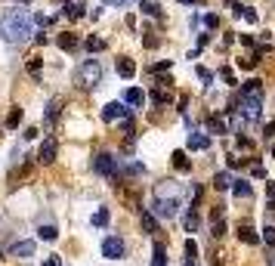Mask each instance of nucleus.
Masks as SVG:
<instances>
[{
    "mask_svg": "<svg viewBox=\"0 0 275 266\" xmlns=\"http://www.w3.org/2000/svg\"><path fill=\"white\" fill-rule=\"evenodd\" d=\"M256 62H260V53H250V56H244V59H238V68H253Z\"/></svg>",
    "mask_w": 275,
    "mask_h": 266,
    "instance_id": "obj_29",
    "label": "nucleus"
},
{
    "mask_svg": "<svg viewBox=\"0 0 275 266\" xmlns=\"http://www.w3.org/2000/svg\"><path fill=\"white\" fill-rule=\"evenodd\" d=\"M263 241H266V244H275V226H272V223L263 229Z\"/></svg>",
    "mask_w": 275,
    "mask_h": 266,
    "instance_id": "obj_35",
    "label": "nucleus"
},
{
    "mask_svg": "<svg viewBox=\"0 0 275 266\" xmlns=\"http://www.w3.org/2000/svg\"><path fill=\"white\" fill-rule=\"evenodd\" d=\"M99 81H102V65H99L96 59L81 62V68L75 72V84H78V87H84V90H93Z\"/></svg>",
    "mask_w": 275,
    "mask_h": 266,
    "instance_id": "obj_3",
    "label": "nucleus"
},
{
    "mask_svg": "<svg viewBox=\"0 0 275 266\" xmlns=\"http://www.w3.org/2000/svg\"><path fill=\"white\" fill-rule=\"evenodd\" d=\"M44 266H62V260L53 254V257H47V260H44Z\"/></svg>",
    "mask_w": 275,
    "mask_h": 266,
    "instance_id": "obj_42",
    "label": "nucleus"
},
{
    "mask_svg": "<svg viewBox=\"0 0 275 266\" xmlns=\"http://www.w3.org/2000/svg\"><path fill=\"white\" fill-rule=\"evenodd\" d=\"M207 130H210V133H226V121L219 118V115H210V118H207Z\"/></svg>",
    "mask_w": 275,
    "mask_h": 266,
    "instance_id": "obj_20",
    "label": "nucleus"
},
{
    "mask_svg": "<svg viewBox=\"0 0 275 266\" xmlns=\"http://www.w3.org/2000/svg\"><path fill=\"white\" fill-rule=\"evenodd\" d=\"M34 34V16H28V10H4L0 13V38L7 44H25Z\"/></svg>",
    "mask_w": 275,
    "mask_h": 266,
    "instance_id": "obj_2",
    "label": "nucleus"
},
{
    "mask_svg": "<svg viewBox=\"0 0 275 266\" xmlns=\"http://www.w3.org/2000/svg\"><path fill=\"white\" fill-rule=\"evenodd\" d=\"M62 16H68V19H81V16H84V4H71V0H65Z\"/></svg>",
    "mask_w": 275,
    "mask_h": 266,
    "instance_id": "obj_19",
    "label": "nucleus"
},
{
    "mask_svg": "<svg viewBox=\"0 0 275 266\" xmlns=\"http://www.w3.org/2000/svg\"><path fill=\"white\" fill-rule=\"evenodd\" d=\"M142 229H145L149 235H155V232H158V220H155L152 214H142Z\"/></svg>",
    "mask_w": 275,
    "mask_h": 266,
    "instance_id": "obj_25",
    "label": "nucleus"
},
{
    "mask_svg": "<svg viewBox=\"0 0 275 266\" xmlns=\"http://www.w3.org/2000/svg\"><path fill=\"white\" fill-rule=\"evenodd\" d=\"M124 238H118V235H108V238H102V257H108V260H121L124 257Z\"/></svg>",
    "mask_w": 275,
    "mask_h": 266,
    "instance_id": "obj_6",
    "label": "nucleus"
},
{
    "mask_svg": "<svg viewBox=\"0 0 275 266\" xmlns=\"http://www.w3.org/2000/svg\"><path fill=\"white\" fill-rule=\"evenodd\" d=\"M10 254H13V257H31V254H34V241H16V244L10 247Z\"/></svg>",
    "mask_w": 275,
    "mask_h": 266,
    "instance_id": "obj_14",
    "label": "nucleus"
},
{
    "mask_svg": "<svg viewBox=\"0 0 275 266\" xmlns=\"http://www.w3.org/2000/svg\"><path fill=\"white\" fill-rule=\"evenodd\" d=\"M186 254H189V257H192V260H195V254H198V244H195V241H192V238H189V241H186Z\"/></svg>",
    "mask_w": 275,
    "mask_h": 266,
    "instance_id": "obj_38",
    "label": "nucleus"
},
{
    "mask_svg": "<svg viewBox=\"0 0 275 266\" xmlns=\"http://www.w3.org/2000/svg\"><path fill=\"white\" fill-rule=\"evenodd\" d=\"M186 229H189V232H195V229H198V214H195V207H189V214H186Z\"/></svg>",
    "mask_w": 275,
    "mask_h": 266,
    "instance_id": "obj_33",
    "label": "nucleus"
},
{
    "mask_svg": "<svg viewBox=\"0 0 275 266\" xmlns=\"http://www.w3.org/2000/svg\"><path fill=\"white\" fill-rule=\"evenodd\" d=\"M176 4H198V0H176Z\"/></svg>",
    "mask_w": 275,
    "mask_h": 266,
    "instance_id": "obj_45",
    "label": "nucleus"
},
{
    "mask_svg": "<svg viewBox=\"0 0 275 266\" xmlns=\"http://www.w3.org/2000/svg\"><path fill=\"white\" fill-rule=\"evenodd\" d=\"M219 78H223V81H226V84H229V87H232V84H235V78H232V72H229V68H223V72H219Z\"/></svg>",
    "mask_w": 275,
    "mask_h": 266,
    "instance_id": "obj_40",
    "label": "nucleus"
},
{
    "mask_svg": "<svg viewBox=\"0 0 275 266\" xmlns=\"http://www.w3.org/2000/svg\"><path fill=\"white\" fill-rule=\"evenodd\" d=\"M244 164V158H238V155H229V167H241Z\"/></svg>",
    "mask_w": 275,
    "mask_h": 266,
    "instance_id": "obj_41",
    "label": "nucleus"
},
{
    "mask_svg": "<svg viewBox=\"0 0 275 266\" xmlns=\"http://www.w3.org/2000/svg\"><path fill=\"white\" fill-rule=\"evenodd\" d=\"M186 266H198V263H195V260H192V257H186Z\"/></svg>",
    "mask_w": 275,
    "mask_h": 266,
    "instance_id": "obj_44",
    "label": "nucleus"
},
{
    "mask_svg": "<svg viewBox=\"0 0 275 266\" xmlns=\"http://www.w3.org/2000/svg\"><path fill=\"white\" fill-rule=\"evenodd\" d=\"M269 266H275V257H272V260H269Z\"/></svg>",
    "mask_w": 275,
    "mask_h": 266,
    "instance_id": "obj_46",
    "label": "nucleus"
},
{
    "mask_svg": "<svg viewBox=\"0 0 275 266\" xmlns=\"http://www.w3.org/2000/svg\"><path fill=\"white\" fill-rule=\"evenodd\" d=\"M179 195H182V186L173 180H164L155 186V198H179Z\"/></svg>",
    "mask_w": 275,
    "mask_h": 266,
    "instance_id": "obj_8",
    "label": "nucleus"
},
{
    "mask_svg": "<svg viewBox=\"0 0 275 266\" xmlns=\"http://www.w3.org/2000/svg\"><path fill=\"white\" fill-rule=\"evenodd\" d=\"M93 226H108V210L105 207H99L96 214H93Z\"/></svg>",
    "mask_w": 275,
    "mask_h": 266,
    "instance_id": "obj_32",
    "label": "nucleus"
},
{
    "mask_svg": "<svg viewBox=\"0 0 275 266\" xmlns=\"http://www.w3.org/2000/svg\"><path fill=\"white\" fill-rule=\"evenodd\" d=\"M173 167L182 170V173H189V170H192V161L186 158V152H173Z\"/></svg>",
    "mask_w": 275,
    "mask_h": 266,
    "instance_id": "obj_18",
    "label": "nucleus"
},
{
    "mask_svg": "<svg viewBox=\"0 0 275 266\" xmlns=\"http://www.w3.org/2000/svg\"><path fill=\"white\" fill-rule=\"evenodd\" d=\"M124 102H127V105H142V102H145V93L139 90V87H130V90L124 93Z\"/></svg>",
    "mask_w": 275,
    "mask_h": 266,
    "instance_id": "obj_17",
    "label": "nucleus"
},
{
    "mask_svg": "<svg viewBox=\"0 0 275 266\" xmlns=\"http://www.w3.org/2000/svg\"><path fill=\"white\" fill-rule=\"evenodd\" d=\"M226 232V217H223V207H213L210 210V235L213 238H219Z\"/></svg>",
    "mask_w": 275,
    "mask_h": 266,
    "instance_id": "obj_9",
    "label": "nucleus"
},
{
    "mask_svg": "<svg viewBox=\"0 0 275 266\" xmlns=\"http://www.w3.org/2000/svg\"><path fill=\"white\" fill-rule=\"evenodd\" d=\"M19 121H22V109L16 105V109L10 112V118H7V127H10V130H13V127H19Z\"/></svg>",
    "mask_w": 275,
    "mask_h": 266,
    "instance_id": "obj_27",
    "label": "nucleus"
},
{
    "mask_svg": "<svg viewBox=\"0 0 275 266\" xmlns=\"http://www.w3.org/2000/svg\"><path fill=\"white\" fill-rule=\"evenodd\" d=\"M87 50L90 53H99V50H105V41L102 38H87Z\"/></svg>",
    "mask_w": 275,
    "mask_h": 266,
    "instance_id": "obj_31",
    "label": "nucleus"
},
{
    "mask_svg": "<svg viewBox=\"0 0 275 266\" xmlns=\"http://www.w3.org/2000/svg\"><path fill=\"white\" fill-rule=\"evenodd\" d=\"M189 149H210V136L207 133H189Z\"/></svg>",
    "mask_w": 275,
    "mask_h": 266,
    "instance_id": "obj_13",
    "label": "nucleus"
},
{
    "mask_svg": "<svg viewBox=\"0 0 275 266\" xmlns=\"http://www.w3.org/2000/svg\"><path fill=\"white\" fill-rule=\"evenodd\" d=\"M204 25H207V28H216V25H219V16H213V13L204 16Z\"/></svg>",
    "mask_w": 275,
    "mask_h": 266,
    "instance_id": "obj_37",
    "label": "nucleus"
},
{
    "mask_svg": "<svg viewBox=\"0 0 275 266\" xmlns=\"http://www.w3.org/2000/svg\"><path fill=\"white\" fill-rule=\"evenodd\" d=\"M232 192H235V198H250V195H253V189H250L247 180H235L232 183Z\"/></svg>",
    "mask_w": 275,
    "mask_h": 266,
    "instance_id": "obj_16",
    "label": "nucleus"
},
{
    "mask_svg": "<svg viewBox=\"0 0 275 266\" xmlns=\"http://www.w3.org/2000/svg\"><path fill=\"white\" fill-rule=\"evenodd\" d=\"M124 173H127V176H142L145 167H142L139 161H130V164H124Z\"/></svg>",
    "mask_w": 275,
    "mask_h": 266,
    "instance_id": "obj_26",
    "label": "nucleus"
},
{
    "mask_svg": "<svg viewBox=\"0 0 275 266\" xmlns=\"http://www.w3.org/2000/svg\"><path fill=\"white\" fill-rule=\"evenodd\" d=\"M118 75H121V78H133V75H136V65H133V59L121 56V59H118Z\"/></svg>",
    "mask_w": 275,
    "mask_h": 266,
    "instance_id": "obj_15",
    "label": "nucleus"
},
{
    "mask_svg": "<svg viewBox=\"0 0 275 266\" xmlns=\"http://www.w3.org/2000/svg\"><path fill=\"white\" fill-rule=\"evenodd\" d=\"M263 133H266V139H272V136H275V124H266Z\"/></svg>",
    "mask_w": 275,
    "mask_h": 266,
    "instance_id": "obj_43",
    "label": "nucleus"
},
{
    "mask_svg": "<svg viewBox=\"0 0 275 266\" xmlns=\"http://www.w3.org/2000/svg\"><path fill=\"white\" fill-rule=\"evenodd\" d=\"M232 183H235V180H232L229 173H223V170H219V173L213 176V186H216L219 192H223V189H232Z\"/></svg>",
    "mask_w": 275,
    "mask_h": 266,
    "instance_id": "obj_22",
    "label": "nucleus"
},
{
    "mask_svg": "<svg viewBox=\"0 0 275 266\" xmlns=\"http://www.w3.org/2000/svg\"><path fill=\"white\" fill-rule=\"evenodd\" d=\"M59 47H62V50H75V47H78V38H75V34H62V38H59Z\"/></svg>",
    "mask_w": 275,
    "mask_h": 266,
    "instance_id": "obj_28",
    "label": "nucleus"
},
{
    "mask_svg": "<svg viewBox=\"0 0 275 266\" xmlns=\"http://www.w3.org/2000/svg\"><path fill=\"white\" fill-rule=\"evenodd\" d=\"M59 112H62V99L56 96V99H50V102H47V112H44V121H47V124H53V121L59 118Z\"/></svg>",
    "mask_w": 275,
    "mask_h": 266,
    "instance_id": "obj_11",
    "label": "nucleus"
},
{
    "mask_svg": "<svg viewBox=\"0 0 275 266\" xmlns=\"http://www.w3.org/2000/svg\"><path fill=\"white\" fill-rule=\"evenodd\" d=\"M170 68H173V62H170V59H164V62H158V65H152V68H149V72H152V75H164V72H170Z\"/></svg>",
    "mask_w": 275,
    "mask_h": 266,
    "instance_id": "obj_30",
    "label": "nucleus"
},
{
    "mask_svg": "<svg viewBox=\"0 0 275 266\" xmlns=\"http://www.w3.org/2000/svg\"><path fill=\"white\" fill-rule=\"evenodd\" d=\"M38 238H44V241H56V238H59V229H56V226H41V229H38Z\"/></svg>",
    "mask_w": 275,
    "mask_h": 266,
    "instance_id": "obj_23",
    "label": "nucleus"
},
{
    "mask_svg": "<svg viewBox=\"0 0 275 266\" xmlns=\"http://www.w3.org/2000/svg\"><path fill=\"white\" fill-rule=\"evenodd\" d=\"M238 127H247V124H256L263 115V84L260 81H247L241 87V93H238L232 102H229V109H226Z\"/></svg>",
    "mask_w": 275,
    "mask_h": 266,
    "instance_id": "obj_1",
    "label": "nucleus"
},
{
    "mask_svg": "<svg viewBox=\"0 0 275 266\" xmlns=\"http://www.w3.org/2000/svg\"><path fill=\"white\" fill-rule=\"evenodd\" d=\"M238 238H241L244 244H256V241H260V235L253 232V226H250V223H241V226H238Z\"/></svg>",
    "mask_w": 275,
    "mask_h": 266,
    "instance_id": "obj_12",
    "label": "nucleus"
},
{
    "mask_svg": "<svg viewBox=\"0 0 275 266\" xmlns=\"http://www.w3.org/2000/svg\"><path fill=\"white\" fill-rule=\"evenodd\" d=\"M179 207H182L179 198H155L152 201V210H155L158 217H164V220H173L179 214Z\"/></svg>",
    "mask_w": 275,
    "mask_h": 266,
    "instance_id": "obj_5",
    "label": "nucleus"
},
{
    "mask_svg": "<svg viewBox=\"0 0 275 266\" xmlns=\"http://www.w3.org/2000/svg\"><path fill=\"white\" fill-rule=\"evenodd\" d=\"M152 102H158V105L170 102V93H164V90H152Z\"/></svg>",
    "mask_w": 275,
    "mask_h": 266,
    "instance_id": "obj_34",
    "label": "nucleus"
},
{
    "mask_svg": "<svg viewBox=\"0 0 275 266\" xmlns=\"http://www.w3.org/2000/svg\"><path fill=\"white\" fill-rule=\"evenodd\" d=\"M124 118H130L127 102H108L102 109V121H124Z\"/></svg>",
    "mask_w": 275,
    "mask_h": 266,
    "instance_id": "obj_7",
    "label": "nucleus"
},
{
    "mask_svg": "<svg viewBox=\"0 0 275 266\" xmlns=\"http://www.w3.org/2000/svg\"><path fill=\"white\" fill-rule=\"evenodd\" d=\"M152 266H167V251H164V244L155 241V257H152Z\"/></svg>",
    "mask_w": 275,
    "mask_h": 266,
    "instance_id": "obj_21",
    "label": "nucleus"
},
{
    "mask_svg": "<svg viewBox=\"0 0 275 266\" xmlns=\"http://www.w3.org/2000/svg\"><path fill=\"white\" fill-rule=\"evenodd\" d=\"M28 72H31L34 78H41V59H31V62H28Z\"/></svg>",
    "mask_w": 275,
    "mask_h": 266,
    "instance_id": "obj_36",
    "label": "nucleus"
},
{
    "mask_svg": "<svg viewBox=\"0 0 275 266\" xmlns=\"http://www.w3.org/2000/svg\"><path fill=\"white\" fill-rule=\"evenodd\" d=\"M139 4H142V13H145V16H155V19H161V7H158V4H152V0H139Z\"/></svg>",
    "mask_w": 275,
    "mask_h": 266,
    "instance_id": "obj_24",
    "label": "nucleus"
},
{
    "mask_svg": "<svg viewBox=\"0 0 275 266\" xmlns=\"http://www.w3.org/2000/svg\"><path fill=\"white\" fill-rule=\"evenodd\" d=\"M93 170H96V173H102V176H108V180H115L118 170H121V164H118V158H115V155L99 152V155L93 158Z\"/></svg>",
    "mask_w": 275,
    "mask_h": 266,
    "instance_id": "obj_4",
    "label": "nucleus"
},
{
    "mask_svg": "<svg viewBox=\"0 0 275 266\" xmlns=\"http://www.w3.org/2000/svg\"><path fill=\"white\" fill-rule=\"evenodd\" d=\"M198 78H201V81H204V84H210V81H213V75L207 72V68H198Z\"/></svg>",
    "mask_w": 275,
    "mask_h": 266,
    "instance_id": "obj_39",
    "label": "nucleus"
},
{
    "mask_svg": "<svg viewBox=\"0 0 275 266\" xmlns=\"http://www.w3.org/2000/svg\"><path fill=\"white\" fill-rule=\"evenodd\" d=\"M38 161L41 164H53L56 161V139H44V146L38 152Z\"/></svg>",
    "mask_w": 275,
    "mask_h": 266,
    "instance_id": "obj_10",
    "label": "nucleus"
}]
</instances>
